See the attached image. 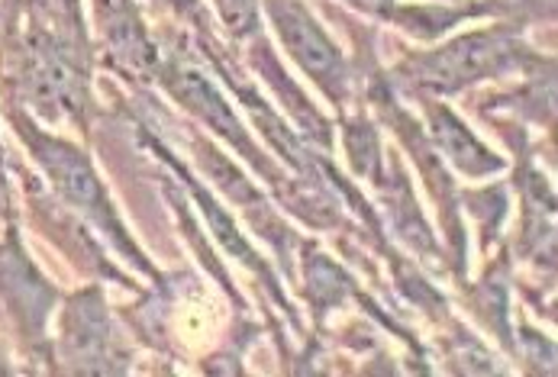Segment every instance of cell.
I'll list each match as a JSON object with an SVG mask.
<instances>
[{"label":"cell","instance_id":"1","mask_svg":"<svg viewBox=\"0 0 558 377\" xmlns=\"http://www.w3.org/2000/svg\"><path fill=\"white\" fill-rule=\"evenodd\" d=\"M16 130H20V136L26 139V146L33 149L36 161L46 168V174H49V181L56 184V191H59L75 210H81L90 223H97L104 235H110V242H113L130 262H136L143 271H149L146 258L140 255V248L130 242L123 223L117 220V214H113V207H110V197H107L100 178H97L94 168H90V158L81 149H75V146L62 143V139H52V136L39 133L33 123H26V120H20V117H16Z\"/></svg>","mask_w":558,"mask_h":377},{"label":"cell","instance_id":"2","mask_svg":"<svg viewBox=\"0 0 558 377\" xmlns=\"http://www.w3.org/2000/svg\"><path fill=\"white\" fill-rule=\"evenodd\" d=\"M26 94L33 107L49 117H75L84 110V69H81V46L49 33L33 29L26 46V72H23Z\"/></svg>","mask_w":558,"mask_h":377},{"label":"cell","instance_id":"3","mask_svg":"<svg viewBox=\"0 0 558 377\" xmlns=\"http://www.w3.org/2000/svg\"><path fill=\"white\" fill-rule=\"evenodd\" d=\"M517 56H520V46L510 29H484V33L462 36L429 56L413 59L407 72L433 90H459L469 81L510 69Z\"/></svg>","mask_w":558,"mask_h":377},{"label":"cell","instance_id":"4","mask_svg":"<svg viewBox=\"0 0 558 377\" xmlns=\"http://www.w3.org/2000/svg\"><path fill=\"white\" fill-rule=\"evenodd\" d=\"M268 13H271L288 52L294 56V62L314 77L332 100H339L342 87H345L342 56L329 42V36L319 29L317 20L307 13V7L298 0H268Z\"/></svg>","mask_w":558,"mask_h":377},{"label":"cell","instance_id":"5","mask_svg":"<svg viewBox=\"0 0 558 377\" xmlns=\"http://www.w3.org/2000/svg\"><path fill=\"white\" fill-rule=\"evenodd\" d=\"M62 345L65 358L81 375H113L123 368L100 291H84L72 297L62 316Z\"/></svg>","mask_w":558,"mask_h":377},{"label":"cell","instance_id":"6","mask_svg":"<svg viewBox=\"0 0 558 377\" xmlns=\"http://www.w3.org/2000/svg\"><path fill=\"white\" fill-rule=\"evenodd\" d=\"M156 77L168 87V94H171L178 104H184V107H187L194 117H201L210 130H217L223 139H230L248 161H255L258 168H265V161L258 158V149H255L252 139L245 136V130H242V123L236 120V113L230 110V104L220 97V90L210 84V77L204 75V72H197V69H191V65H184V62H171V65L159 69V75Z\"/></svg>","mask_w":558,"mask_h":377},{"label":"cell","instance_id":"7","mask_svg":"<svg viewBox=\"0 0 558 377\" xmlns=\"http://www.w3.org/2000/svg\"><path fill=\"white\" fill-rule=\"evenodd\" d=\"M100 33H104V49L110 62L136 77L159 75V49L153 46L133 0H94Z\"/></svg>","mask_w":558,"mask_h":377},{"label":"cell","instance_id":"8","mask_svg":"<svg viewBox=\"0 0 558 377\" xmlns=\"http://www.w3.org/2000/svg\"><path fill=\"white\" fill-rule=\"evenodd\" d=\"M429 133H433L436 146L469 174H487V171L504 168V161L484 149L469 133V126L446 107H429Z\"/></svg>","mask_w":558,"mask_h":377},{"label":"cell","instance_id":"9","mask_svg":"<svg viewBox=\"0 0 558 377\" xmlns=\"http://www.w3.org/2000/svg\"><path fill=\"white\" fill-rule=\"evenodd\" d=\"M0 291L10 294L16 313H23L26 319L33 316L36 326L46 319V313H49L46 306L52 301V291L36 278V271L29 268V262L23 258V252L16 245L0 255Z\"/></svg>","mask_w":558,"mask_h":377},{"label":"cell","instance_id":"10","mask_svg":"<svg viewBox=\"0 0 558 377\" xmlns=\"http://www.w3.org/2000/svg\"><path fill=\"white\" fill-rule=\"evenodd\" d=\"M174 168H178V165H174ZM178 171H181V168H178ZM181 178H184V171H181ZM184 181H187V178H184ZM187 184H191V194H194V200L201 204V210H204V217H207V223H210V232L217 235V242H220L233 258H240L245 268H252L255 275H265V265L258 262V255L252 252V245L242 239V232L236 229V223L230 220V214H227L214 197H207L204 187H197L194 181H187Z\"/></svg>","mask_w":558,"mask_h":377},{"label":"cell","instance_id":"11","mask_svg":"<svg viewBox=\"0 0 558 377\" xmlns=\"http://www.w3.org/2000/svg\"><path fill=\"white\" fill-rule=\"evenodd\" d=\"M39 16L46 20V26H52L49 33L84 46V26H81V3L78 0H33Z\"/></svg>","mask_w":558,"mask_h":377},{"label":"cell","instance_id":"12","mask_svg":"<svg viewBox=\"0 0 558 377\" xmlns=\"http://www.w3.org/2000/svg\"><path fill=\"white\" fill-rule=\"evenodd\" d=\"M391 16H398L400 23L420 36H439L446 33L456 20H462V10H439V7H407V10H388Z\"/></svg>","mask_w":558,"mask_h":377},{"label":"cell","instance_id":"13","mask_svg":"<svg viewBox=\"0 0 558 377\" xmlns=\"http://www.w3.org/2000/svg\"><path fill=\"white\" fill-rule=\"evenodd\" d=\"M345 146H349V155H352L359 174H375V165H378V143H375V133H372L365 123H352V126H349Z\"/></svg>","mask_w":558,"mask_h":377},{"label":"cell","instance_id":"14","mask_svg":"<svg viewBox=\"0 0 558 377\" xmlns=\"http://www.w3.org/2000/svg\"><path fill=\"white\" fill-rule=\"evenodd\" d=\"M217 7L236 36H252L258 29V0H217Z\"/></svg>","mask_w":558,"mask_h":377},{"label":"cell","instance_id":"15","mask_svg":"<svg viewBox=\"0 0 558 377\" xmlns=\"http://www.w3.org/2000/svg\"><path fill=\"white\" fill-rule=\"evenodd\" d=\"M168 7H174L178 13H197V0H161Z\"/></svg>","mask_w":558,"mask_h":377},{"label":"cell","instance_id":"16","mask_svg":"<svg viewBox=\"0 0 558 377\" xmlns=\"http://www.w3.org/2000/svg\"><path fill=\"white\" fill-rule=\"evenodd\" d=\"M359 7H368V10H395V0H352Z\"/></svg>","mask_w":558,"mask_h":377},{"label":"cell","instance_id":"17","mask_svg":"<svg viewBox=\"0 0 558 377\" xmlns=\"http://www.w3.org/2000/svg\"><path fill=\"white\" fill-rule=\"evenodd\" d=\"M0 372H3V355H0Z\"/></svg>","mask_w":558,"mask_h":377}]
</instances>
